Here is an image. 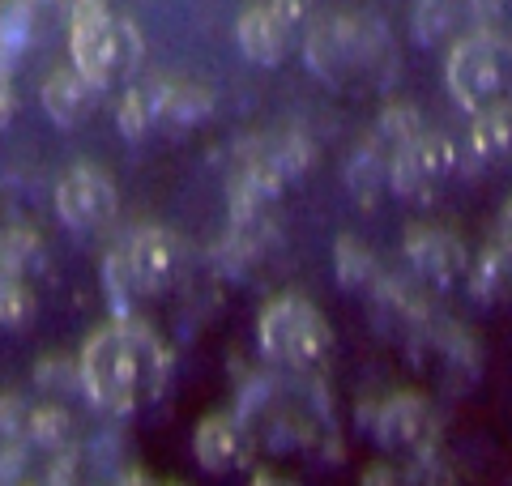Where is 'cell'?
<instances>
[{
    "label": "cell",
    "instance_id": "cell-1",
    "mask_svg": "<svg viewBox=\"0 0 512 486\" xmlns=\"http://www.w3.org/2000/svg\"><path fill=\"white\" fill-rule=\"evenodd\" d=\"M171 354L150 324L116 316L82 346V388L107 414H137L163 397Z\"/></svg>",
    "mask_w": 512,
    "mask_h": 486
},
{
    "label": "cell",
    "instance_id": "cell-2",
    "mask_svg": "<svg viewBox=\"0 0 512 486\" xmlns=\"http://www.w3.org/2000/svg\"><path fill=\"white\" fill-rule=\"evenodd\" d=\"M256 342L269 363L295 371V376H316L333 359L329 320L303 295H278L274 303H265L261 320H256Z\"/></svg>",
    "mask_w": 512,
    "mask_h": 486
},
{
    "label": "cell",
    "instance_id": "cell-3",
    "mask_svg": "<svg viewBox=\"0 0 512 486\" xmlns=\"http://www.w3.org/2000/svg\"><path fill=\"white\" fill-rule=\"evenodd\" d=\"M444 81L461 111H478L500 99H512V43L500 30H478V35L461 39L448 52Z\"/></svg>",
    "mask_w": 512,
    "mask_h": 486
},
{
    "label": "cell",
    "instance_id": "cell-4",
    "mask_svg": "<svg viewBox=\"0 0 512 486\" xmlns=\"http://www.w3.org/2000/svg\"><path fill=\"white\" fill-rule=\"evenodd\" d=\"M69 56H73V69L82 73L94 90H107L111 81L133 64L137 35L116 13H107L103 5L86 0V5L73 13V26H69Z\"/></svg>",
    "mask_w": 512,
    "mask_h": 486
},
{
    "label": "cell",
    "instance_id": "cell-5",
    "mask_svg": "<svg viewBox=\"0 0 512 486\" xmlns=\"http://www.w3.org/2000/svg\"><path fill=\"white\" fill-rule=\"evenodd\" d=\"M184 269V248L180 239L163 226H141L133 231L120 252L107 265V286H116L120 295H163V290L180 278Z\"/></svg>",
    "mask_w": 512,
    "mask_h": 486
},
{
    "label": "cell",
    "instance_id": "cell-6",
    "mask_svg": "<svg viewBox=\"0 0 512 486\" xmlns=\"http://www.w3.org/2000/svg\"><path fill=\"white\" fill-rule=\"evenodd\" d=\"M457 145L436 133H410L389 158V188L406 201H431L457 175Z\"/></svg>",
    "mask_w": 512,
    "mask_h": 486
},
{
    "label": "cell",
    "instance_id": "cell-7",
    "mask_svg": "<svg viewBox=\"0 0 512 486\" xmlns=\"http://www.w3.org/2000/svg\"><path fill=\"white\" fill-rule=\"evenodd\" d=\"M376 444L384 457H431L440 444V410L423 393H397L376 410Z\"/></svg>",
    "mask_w": 512,
    "mask_h": 486
},
{
    "label": "cell",
    "instance_id": "cell-8",
    "mask_svg": "<svg viewBox=\"0 0 512 486\" xmlns=\"http://www.w3.org/2000/svg\"><path fill=\"white\" fill-rule=\"evenodd\" d=\"M116 184H111V175L90 167V162H77L60 175L56 184V214L60 222L69 226L77 235H90V231H103V226L116 218Z\"/></svg>",
    "mask_w": 512,
    "mask_h": 486
},
{
    "label": "cell",
    "instance_id": "cell-9",
    "mask_svg": "<svg viewBox=\"0 0 512 486\" xmlns=\"http://www.w3.org/2000/svg\"><path fill=\"white\" fill-rule=\"evenodd\" d=\"M380 39V30L372 26H363L355 18H346V22H325V26H316L312 30V39H308V60H312V69L325 77V81H342L350 77L355 69H367V64L376 60V52L384 43Z\"/></svg>",
    "mask_w": 512,
    "mask_h": 486
},
{
    "label": "cell",
    "instance_id": "cell-10",
    "mask_svg": "<svg viewBox=\"0 0 512 486\" xmlns=\"http://www.w3.org/2000/svg\"><path fill=\"white\" fill-rule=\"evenodd\" d=\"M406 261L410 273L431 290H453L457 282H466V265L470 252L453 231H440V226H423L406 239Z\"/></svg>",
    "mask_w": 512,
    "mask_h": 486
},
{
    "label": "cell",
    "instance_id": "cell-11",
    "mask_svg": "<svg viewBox=\"0 0 512 486\" xmlns=\"http://www.w3.org/2000/svg\"><path fill=\"white\" fill-rule=\"evenodd\" d=\"M299 35V26L286 18V13L269 0V5H252L244 18L235 26V39H239V52L256 64H282V56L291 52V43Z\"/></svg>",
    "mask_w": 512,
    "mask_h": 486
},
{
    "label": "cell",
    "instance_id": "cell-12",
    "mask_svg": "<svg viewBox=\"0 0 512 486\" xmlns=\"http://www.w3.org/2000/svg\"><path fill=\"white\" fill-rule=\"evenodd\" d=\"M192 457L205 474H231L248 457V431L235 414H210L192 431Z\"/></svg>",
    "mask_w": 512,
    "mask_h": 486
},
{
    "label": "cell",
    "instance_id": "cell-13",
    "mask_svg": "<svg viewBox=\"0 0 512 486\" xmlns=\"http://www.w3.org/2000/svg\"><path fill=\"white\" fill-rule=\"evenodd\" d=\"M466 150L474 167H508L512 162V99L470 111Z\"/></svg>",
    "mask_w": 512,
    "mask_h": 486
},
{
    "label": "cell",
    "instance_id": "cell-14",
    "mask_svg": "<svg viewBox=\"0 0 512 486\" xmlns=\"http://www.w3.org/2000/svg\"><path fill=\"white\" fill-rule=\"evenodd\" d=\"M466 282L478 303H508L512 299V248L504 239L483 248L466 265Z\"/></svg>",
    "mask_w": 512,
    "mask_h": 486
},
{
    "label": "cell",
    "instance_id": "cell-15",
    "mask_svg": "<svg viewBox=\"0 0 512 486\" xmlns=\"http://www.w3.org/2000/svg\"><path fill=\"white\" fill-rule=\"evenodd\" d=\"M94 94H99V90H94L77 69L52 73V77H47V86H43V107H47V116H52L60 128H73V124H82L90 116Z\"/></svg>",
    "mask_w": 512,
    "mask_h": 486
},
{
    "label": "cell",
    "instance_id": "cell-16",
    "mask_svg": "<svg viewBox=\"0 0 512 486\" xmlns=\"http://www.w3.org/2000/svg\"><path fill=\"white\" fill-rule=\"evenodd\" d=\"M338 273L346 286H376V261L372 252L355 239H342L338 243Z\"/></svg>",
    "mask_w": 512,
    "mask_h": 486
},
{
    "label": "cell",
    "instance_id": "cell-17",
    "mask_svg": "<svg viewBox=\"0 0 512 486\" xmlns=\"http://www.w3.org/2000/svg\"><path fill=\"white\" fill-rule=\"evenodd\" d=\"M508 18H512V0H474L478 30H500Z\"/></svg>",
    "mask_w": 512,
    "mask_h": 486
},
{
    "label": "cell",
    "instance_id": "cell-18",
    "mask_svg": "<svg viewBox=\"0 0 512 486\" xmlns=\"http://www.w3.org/2000/svg\"><path fill=\"white\" fill-rule=\"evenodd\" d=\"M13 107H18V99H13V77H9V64L0 60V128L13 120Z\"/></svg>",
    "mask_w": 512,
    "mask_h": 486
},
{
    "label": "cell",
    "instance_id": "cell-19",
    "mask_svg": "<svg viewBox=\"0 0 512 486\" xmlns=\"http://www.w3.org/2000/svg\"><path fill=\"white\" fill-rule=\"evenodd\" d=\"M500 239L512 248V201H508V209H504V218H500Z\"/></svg>",
    "mask_w": 512,
    "mask_h": 486
}]
</instances>
